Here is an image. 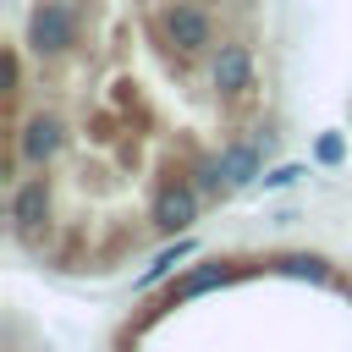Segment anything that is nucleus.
Segmentation results:
<instances>
[{
    "label": "nucleus",
    "instance_id": "9b49d317",
    "mask_svg": "<svg viewBox=\"0 0 352 352\" xmlns=\"http://www.w3.org/2000/svg\"><path fill=\"white\" fill-rule=\"evenodd\" d=\"M319 160H324V165H336V160H341V138H336V132H324V138H319Z\"/></svg>",
    "mask_w": 352,
    "mask_h": 352
},
{
    "label": "nucleus",
    "instance_id": "0eeeda50",
    "mask_svg": "<svg viewBox=\"0 0 352 352\" xmlns=\"http://www.w3.org/2000/svg\"><path fill=\"white\" fill-rule=\"evenodd\" d=\"M220 170H226L231 187L258 182V176H264V154H258V143H226V148H220Z\"/></svg>",
    "mask_w": 352,
    "mask_h": 352
},
{
    "label": "nucleus",
    "instance_id": "1a4fd4ad",
    "mask_svg": "<svg viewBox=\"0 0 352 352\" xmlns=\"http://www.w3.org/2000/svg\"><path fill=\"white\" fill-rule=\"evenodd\" d=\"M187 253H192V242H176V248H165V253H160V258L143 270V280H138V286H154V280H160V275H170V270H176Z\"/></svg>",
    "mask_w": 352,
    "mask_h": 352
},
{
    "label": "nucleus",
    "instance_id": "423d86ee",
    "mask_svg": "<svg viewBox=\"0 0 352 352\" xmlns=\"http://www.w3.org/2000/svg\"><path fill=\"white\" fill-rule=\"evenodd\" d=\"M198 220V187L192 182H165L154 198V226L160 231H187Z\"/></svg>",
    "mask_w": 352,
    "mask_h": 352
},
{
    "label": "nucleus",
    "instance_id": "6e6552de",
    "mask_svg": "<svg viewBox=\"0 0 352 352\" xmlns=\"http://www.w3.org/2000/svg\"><path fill=\"white\" fill-rule=\"evenodd\" d=\"M226 280V264H198L182 286H176V297H198V292H209V286H220Z\"/></svg>",
    "mask_w": 352,
    "mask_h": 352
},
{
    "label": "nucleus",
    "instance_id": "f03ea898",
    "mask_svg": "<svg viewBox=\"0 0 352 352\" xmlns=\"http://www.w3.org/2000/svg\"><path fill=\"white\" fill-rule=\"evenodd\" d=\"M160 33H165L182 55L214 50V16H209L198 0H165V6H160Z\"/></svg>",
    "mask_w": 352,
    "mask_h": 352
},
{
    "label": "nucleus",
    "instance_id": "20e7f679",
    "mask_svg": "<svg viewBox=\"0 0 352 352\" xmlns=\"http://www.w3.org/2000/svg\"><path fill=\"white\" fill-rule=\"evenodd\" d=\"M44 220H50V176H22L11 187V231L22 242H33Z\"/></svg>",
    "mask_w": 352,
    "mask_h": 352
},
{
    "label": "nucleus",
    "instance_id": "7ed1b4c3",
    "mask_svg": "<svg viewBox=\"0 0 352 352\" xmlns=\"http://www.w3.org/2000/svg\"><path fill=\"white\" fill-rule=\"evenodd\" d=\"M66 148V126H60V116H33L28 126H16L11 132V154H6V165L16 170V165H50L55 154Z\"/></svg>",
    "mask_w": 352,
    "mask_h": 352
},
{
    "label": "nucleus",
    "instance_id": "9d476101",
    "mask_svg": "<svg viewBox=\"0 0 352 352\" xmlns=\"http://www.w3.org/2000/svg\"><path fill=\"white\" fill-rule=\"evenodd\" d=\"M297 176H302V165H280V170H270V176H264V187H292Z\"/></svg>",
    "mask_w": 352,
    "mask_h": 352
},
{
    "label": "nucleus",
    "instance_id": "39448f33",
    "mask_svg": "<svg viewBox=\"0 0 352 352\" xmlns=\"http://www.w3.org/2000/svg\"><path fill=\"white\" fill-rule=\"evenodd\" d=\"M209 82L220 88V94H248L253 88V50L242 44V38H231V44H214V60H209Z\"/></svg>",
    "mask_w": 352,
    "mask_h": 352
},
{
    "label": "nucleus",
    "instance_id": "f257e3e1",
    "mask_svg": "<svg viewBox=\"0 0 352 352\" xmlns=\"http://www.w3.org/2000/svg\"><path fill=\"white\" fill-rule=\"evenodd\" d=\"M77 33H82V22H77V6H72V0H38V6L28 11V44H33L44 60L66 55V50L77 44Z\"/></svg>",
    "mask_w": 352,
    "mask_h": 352
}]
</instances>
